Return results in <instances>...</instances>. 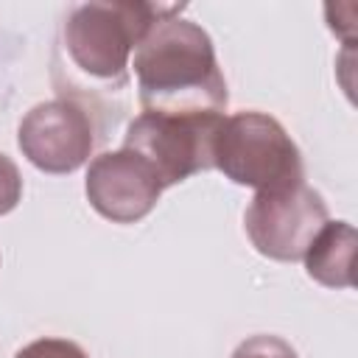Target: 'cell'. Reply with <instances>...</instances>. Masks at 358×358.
<instances>
[{"mask_svg":"<svg viewBox=\"0 0 358 358\" xmlns=\"http://www.w3.org/2000/svg\"><path fill=\"white\" fill-rule=\"evenodd\" d=\"M182 8L159 17L131 53L140 106L162 115H224L229 92L213 39L179 17Z\"/></svg>","mask_w":358,"mask_h":358,"instance_id":"1","label":"cell"},{"mask_svg":"<svg viewBox=\"0 0 358 358\" xmlns=\"http://www.w3.org/2000/svg\"><path fill=\"white\" fill-rule=\"evenodd\" d=\"M213 168L257 193H277L305 182L296 143L266 112H235L224 117L213 145Z\"/></svg>","mask_w":358,"mask_h":358,"instance_id":"3","label":"cell"},{"mask_svg":"<svg viewBox=\"0 0 358 358\" xmlns=\"http://www.w3.org/2000/svg\"><path fill=\"white\" fill-rule=\"evenodd\" d=\"M14 358H90V355L70 338H36L22 350H17Z\"/></svg>","mask_w":358,"mask_h":358,"instance_id":"10","label":"cell"},{"mask_svg":"<svg viewBox=\"0 0 358 358\" xmlns=\"http://www.w3.org/2000/svg\"><path fill=\"white\" fill-rule=\"evenodd\" d=\"M221 123L224 115L143 112L129 123L123 148L143 157L157 173L159 185L171 187L213 168V145Z\"/></svg>","mask_w":358,"mask_h":358,"instance_id":"4","label":"cell"},{"mask_svg":"<svg viewBox=\"0 0 358 358\" xmlns=\"http://www.w3.org/2000/svg\"><path fill=\"white\" fill-rule=\"evenodd\" d=\"M84 190L95 213L115 224H134L154 210L165 187L143 157L120 148L103 151L90 162Z\"/></svg>","mask_w":358,"mask_h":358,"instance_id":"7","label":"cell"},{"mask_svg":"<svg viewBox=\"0 0 358 358\" xmlns=\"http://www.w3.org/2000/svg\"><path fill=\"white\" fill-rule=\"evenodd\" d=\"M358 235L347 221H327L305 252L308 277L327 288H352Z\"/></svg>","mask_w":358,"mask_h":358,"instance_id":"8","label":"cell"},{"mask_svg":"<svg viewBox=\"0 0 358 358\" xmlns=\"http://www.w3.org/2000/svg\"><path fill=\"white\" fill-rule=\"evenodd\" d=\"M232 358H299V355L285 338L260 333V336H249L246 341H241Z\"/></svg>","mask_w":358,"mask_h":358,"instance_id":"9","label":"cell"},{"mask_svg":"<svg viewBox=\"0 0 358 358\" xmlns=\"http://www.w3.org/2000/svg\"><path fill=\"white\" fill-rule=\"evenodd\" d=\"M22 157L45 173L78 171L95 145V126L87 103L76 98L42 101L25 112L17 129Z\"/></svg>","mask_w":358,"mask_h":358,"instance_id":"6","label":"cell"},{"mask_svg":"<svg viewBox=\"0 0 358 358\" xmlns=\"http://www.w3.org/2000/svg\"><path fill=\"white\" fill-rule=\"evenodd\" d=\"M327 224L324 199L302 185L277 193H257L243 213L252 246L271 260H302L316 232Z\"/></svg>","mask_w":358,"mask_h":358,"instance_id":"5","label":"cell"},{"mask_svg":"<svg viewBox=\"0 0 358 358\" xmlns=\"http://www.w3.org/2000/svg\"><path fill=\"white\" fill-rule=\"evenodd\" d=\"M173 8L176 6L140 0L73 6L62 20L56 45L67 84L76 90H123L129 84L134 48L145 31Z\"/></svg>","mask_w":358,"mask_h":358,"instance_id":"2","label":"cell"},{"mask_svg":"<svg viewBox=\"0 0 358 358\" xmlns=\"http://www.w3.org/2000/svg\"><path fill=\"white\" fill-rule=\"evenodd\" d=\"M22 199V176L11 157L0 154V215L11 213Z\"/></svg>","mask_w":358,"mask_h":358,"instance_id":"11","label":"cell"}]
</instances>
